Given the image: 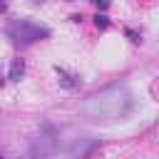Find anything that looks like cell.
I'll return each instance as SVG.
<instances>
[{
  "label": "cell",
  "mask_w": 159,
  "mask_h": 159,
  "mask_svg": "<svg viewBox=\"0 0 159 159\" xmlns=\"http://www.w3.org/2000/svg\"><path fill=\"white\" fill-rule=\"evenodd\" d=\"M132 94L124 84H109L94 94H89L84 102H82V114L92 122H102V124H109V122H119L124 119L129 112H132Z\"/></svg>",
  "instance_id": "cell-1"
},
{
  "label": "cell",
  "mask_w": 159,
  "mask_h": 159,
  "mask_svg": "<svg viewBox=\"0 0 159 159\" xmlns=\"http://www.w3.org/2000/svg\"><path fill=\"white\" fill-rule=\"evenodd\" d=\"M5 32H7V37H10L15 45H32V42H37V40H42V37L50 35L47 27L37 25V22H32V20H12Z\"/></svg>",
  "instance_id": "cell-2"
},
{
  "label": "cell",
  "mask_w": 159,
  "mask_h": 159,
  "mask_svg": "<svg viewBox=\"0 0 159 159\" xmlns=\"http://www.w3.org/2000/svg\"><path fill=\"white\" fill-rule=\"evenodd\" d=\"M55 149H57V132L52 124H45L40 129V134L32 139V144L22 159H50L55 154Z\"/></svg>",
  "instance_id": "cell-3"
},
{
  "label": "cell",
  "mask_w": 159,
  "mask_h": 159,
  "mask_svg": "<svg viewBox=\"0 0 159 159\" xmlns=\"http://www.w3.org/2000/svg\"><path fill=\"white\" fill-rule=\"evenodd\" d=\"M92 149H94V142H92V139H80V142L67 152V159H84Z\"/></svg>",
  "instance_id": "cell-4"
},
{
  "label": "cell",
  "mask_w": 159,
  "mask_h": 159,
  "mask_svg": "<svg viewBox=\"0 0 159 159\" xmlns=\"http://www.w3.org/2000/svg\"><path fill=\"white\" fill-rule=\"evenodd\" d=\"M22 72H25V62H22V60H15V62L10 65L7 80H20V77H22Z\"/></svg>",
  "instance_id": "cell-5"
},
{
  "label": "cell",
  "mask_w": 159,
  "mask_h": 159,
  "mask_svg": "<svg viewBox=\"0 0 159 159\" xmlns=\"http://www.w3.org/2000/svg\"><path fill=\"white\" fill-rule=\"evenodd\" d=\"M94 25H97V27H107V17H104V15H97V17H94Z\"/></svg>",
  "instance_id": "cell-6"
},
{
  "label": "cell",
  "mask_w": 159,
  "mask_h": 159,
  "mask_svg": "<svg viewBox=\"0 0 159 159\" xmlns=\"http://www.w3.org/2000/svg\"><path fill=\"white\" fill-rule=\"evenodd\" d=\"M94 5H99V7H107L109 2H107V0H94Z\"/></svg>",
  "instance_id": "cell-7"
}]
</instances>
